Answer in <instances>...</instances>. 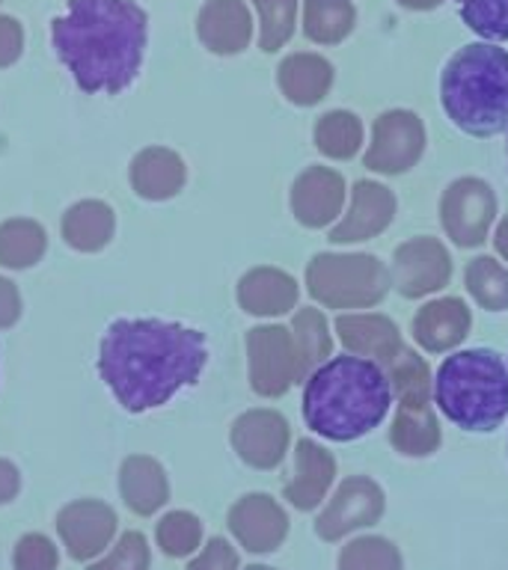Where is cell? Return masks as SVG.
I'll return each mask as SVG.
<instances>
[{
    "mask_svg": "<svg viewBox=\"0 0 508 570\" xmlns=\"http://www.w3.org/2000/svg\"><path fill=\"white\" fill-rule=\"evenodd\" d=\"M208 363L203 330L164 318H119L105 330L98 374L128 413L167 404L194 386Z\"/></svg>",
    "mask_w": 508,
    "mask_h": 570,
    "instance_id": "cell-1",
    "label": "cell"
},
{
    "mask_svg": "<svg viewBox=\"0 0 508 570\" xmlns=\"http://www.w3.org/2000/svg\"><path fill=\"white\" fill-rule=\"evenodd\" d=\"M146 39L149 16L134 0H66V16L51 21L53 51L89 96L131 87Z\"/></svg>",
    "mask_w": 508,
    "mask_h": 570,
    "instance_id": "cell-2",
    "label": "cell"
},
{
    "mask_svg": "<svg viewBox=\"0 0 508 570\" xmlns=\"http://www.w3.org/2000/svg\"><path fill=\"white\" fill-rule=\"evenodd\" d=\"M395 392L387 368L369 356L342 354L312 368L303 383V419L319 436L348 443L381 425Z\"/></svg>",
    "mask_w": 508,
    "mask_h": 570,
    "instance_id": "cell-3",
    "label": "cell"
},
{
    "mask_svg": "<svg viewBox=\"0 0 508 570\" xmlns=\"http://www.w3.org/2000/svg\"><path fill=\"white\" fill-rule=\"evenodd\" d=\"M440 101L463 134L508 131V51L490 42L463 45L443 66Z\"/></svg>",
    "mask_w": 508,
    "mask_h": 570,
    "instance_id": "cell-4",
    "label": "cell"
},
{
    "mask_svg": "<svg viewBox=\"0 0 508 570\" xmlns=\"http://www.w3.org/2000/svg\"><path fill=\"white\" fill-rule=\"evenodd\" d=\"M431 399L440 413L463 431H497L508 416L506 360L490 347L455 351L437 368Z\"/></svg>",
    "mask_w": 508,
    "mask_h": 570,
    "instance_id": "cell-5",
    "label": "cell"
},
{
    "mask_svg": "<svg viewBox=\"0 0 508 570\" xmlns=\"http://www.w3.org/2000/svg\"><path fill=\"white\" fill-rule=\"evenodd\" d=\"M310 294L333 309L372 306L392 285L390 271L374 256H315L306 267Z\"/></svg>",
    "mask_w": 508,
    "mask_h": 570,
    "instance_id": "cell-6",
    "label": "cell"
},
{
    "mask_svg": "<svg viewBox=\"0 0 508 570\" xmlns=\"http://www.w3.org/2000/svg\"><path fill=\"white\" fill-rule=\"evenodd\" d=\"M250 356V383L258 395L276 399L283 395L294 381H301V365L294 351L292 330L285 327H256L247 333Z\"/></svg>",
    "mask_w": 508,
    "mask_h": 570,
    "instance_id": "cell-7",
    "label": "cell"
},
{
    "mask_svg": "<svg viewBox=\"0 0 508 570\" xmlns=\"http://www.w3.org/2000/svg\"><path fill=\"white\" fill-rule=\"evenodd\" d=\"M440 214H443L449 238L458 247H479L488 238L490 223L497 217V196L490 185L479 178H458L446 187Z\"/></svg>",
    "mask_w": 508,
    "mask_h": 570,
    "instance_id": "cell-8",
    "label": "cell"
},
{
    "mask_svg": "<svg viewBox=\"0 0 508 570\" xmlns=\"http://www.w3.org/2000/svg\"><path fill=\"white\" fill-rule=\"evenodd\" d=\"M426 149V128L410 110H387L374 119L372 146L365 151V167L374 173H404Z\"/></svg>",
    "mask_w": 508,
    "mask_h": 570,
    "instance_id": "cell-9",
    "label": "cell"
},
{
    "mask_svg": "<svg viewBox=\"0 0 508 570\" xmlns=\"http://www.w3.org/2000/svg\"><path fill=\"white\" fill-rule=\"evenodd\" d=\"M119 517L101 499H78L60 508L57 534L75 561H92L110 547Z\"/></svg>",
    "mask_w": 508,
    "mask_h": 570,
    "instance_id": "cell-10",
    "label": "cell"
},
{
    "mask_svg": "<svg viewBox=\"0 0 508 570\" xmlns=\"http://www.w3.org/2000/svg\"><path fill=\"white\" fill-rule=\"evenodd\" d=\"M452 276V258L434 238H413L401 244L392 258L390 279L404 297H422L443 288Z\"/></svg>",
    "mask_w": 508,
    "mask_h": 570,
    "instance_id": "cell-11",
    "label": "cell"
},
{
    "mask_svg": "<svg viewBox=\"0 0 508 570\" xmlns=\"http://www.w3.org/2000/svg\"><path fill=\"white\" fill-rule=\"evenodd\" d=\"M232 449L256 470H274L289 449V422L274 410H247L232 425Z\"/></svg>",
    "mask_w": 508,
    "mask_h": 570,
    "instance_id": "cell-12",
    "label": "cell"
},
{
    "mask_svg": "<svg viewBox=\"0 0 508 570\" xmlns=\"http://www.w3.org/2000/svg\"><path fill=\"white\" fill-rule=\"evenodd\" d=\"M383 514L381 488L369 479H348L330 499L328 511L319 517L315 532L324 541H336L342 534L354 532L360 525H372Z\"/></svg>",
    "mask_w": 508,
    "mask_h": 570,
    "instance_id": "cell-13",
    "label": "cell"
},
{
    "mask_svg": "<svg viewBox=\"0 0 508 570\" xmlns=\"http://www.w3.org/2000/svg\"><path fill=\"white\" fill-rule=\"evenodd\" d=\"M229 529L241 547H247L250 552H271L283 543L289 532V517L271 497L250 493L232 505Z\"/></svg>",
    "mask_w": 508,
    "mask_h": 570,
    "instance_id": "cell-14",
    "label": "cell"
},
{
    "mask_svg": "<svg viewBox=\"0 0 508 570\" xmlns=\"http://www.w3.org/2000/svg\"><path fill=\"white\" fill-rule=\"evenodd\" d=\"M196 36L212 53H241L253 39V16L244 0H208L196 18Z\"/></svg>",
    "mask_w": 508,
    "mask_h": 570,
    "instance_id": "cell-15",
    "label": "cell"
},
{
    "mask_svg": "<svg viewBox=\"0 0 508 570\" xmlns=\"http://www.w3.org/2000/svg\"><path fill=\"white\" fill-rule=\"evenodd\" d=\"M345 203V181L328 167H310L292 187L294 217L303 226H328Z\"/></svg>",
    "mask_w": 508,
    "mask_h": 570,
    "instance_id": "cell-16",
    "label": "cell"
},
{
    "mask_svg": "<svg viewBox=\"0 0 508 570\" xmlns=\"http://www.w3.org/2000/svg\"><path fill=\"white\" fill-rule=\"evenodd\" d=\"M128 181H131V190L140 199L164 203V199H173L185 187L187 167L173 149L149 146V149L137 151L131 158Z\"/></svg>",
    "mask_w": 508,
    "mask_h": 570,
    "instance_id": "cell-17",
    "label": "cell"
},
{
    "mask_svg": "<svg viewBox=\"0 0 508 570\" xmlns=\"http://www.w3.org/2000/svg\"><path fill=\"white\" fill-rule=\"evenodd\" d=\"M395 212V196L378 181H356L351 212L342 217L336 229L330 232L333 244H351V240H365L383 232L392 223Z\"/></svg>",
    "mask_w": 508,
    "mask_h": 570,
    "instance_id": "cell-18",
    "label": "cell"
},
{
    "mask_svg": "<svg viewBox=\"0 0 508 570\" xmlns=\"http://www.w3.org/2000/svg\"><path fill=\"white\" fill-rule=\"evenodd\" d=\"M119 493L134 514L152 517L167 505L169 481L167 472L149 454H128L119 466Z\"/></svg>",
    "mask_w": 508,
    "mask_h": 570,
    "instance_id": "cell-19",
    "label": "cell"
},
{
    "mask_svg": "<svg viewBox=\"0 0 508 570\" xmlns=\"http://www.w3.org/2000/svg\"><path fill=\"white\" fill-rule=\"evenodd\" d=\"M470 324L472 315L467 309V303L458 301V297H440V301L426 303L417 312L413 338L431 354H440V351H449V347L458 345L470 333Z\"/></svg>",
    "mask_w": 508,
    "mask_h": 570,
    "instance_id": "cell-20",
    "label": "cell"
},
{
    "mask_svg": "<svg viewBox=\"0 0 508 570\" xmlns=\"http://www.w3.org/2000/svg\"><path fill=\"white\" fill-rule=\"evenodd\" d=\"M339 338L342 345L356 356H369L374 363H381L383 368L395 360L401 347L399 330L390 318L383 315H342L336 321Z\"/></svg>",
    "mask_w": 508,
    "mask_h": 570,
    "instance_id": "cell-21",
    "label": "cell"
},
{
    "mask_svg": "<svg viewBox=\"0 0 508 570\" xmlns=\"http://www.w3.org/2000/svg\"><path fill=\"white\" fill-rule=\"evenodd\" d=\"M238 303L250 315H283L297 303V283L276 267H253L241 276Z\"/></svg>",
    "mask_w": 508,
    "mask_h": 570,
    "instance_id": "cell-22",
    "label": "cell"
},
{
    "mask_svg": "<svg viewBox=\"0 0 508 570\" xmlns=\"http://www.w3.org/2000/svg\"><path fill=\"white\" fill-rule=\"evenodd\" d=\"M333 481V458L312 440H301L294 452V479L285 484V499L301 511H310L324 499Z\"/></svg>",
    "mask_w": 508,
    "mask_h": 570,
    "instance_id": "cell-23",
    "label": "cell"
},
{
    "mask_svg": "<svg viewBox=\"0 0 508 570\" xmlns=\"http://www.w3.org/2000/svg\"><path fill=\"white\" fill-rule=\"evenodd\" d=\"M62 240L78 253H98L110 244L116 232L114 208L101 199H80L62 214Z\"/></svg>",
    "mask_w": 508,
    "mask_h": 570,
    "instance_id": "cell-24",
    "label": "cell"
},
{
    "mask_svg": "<svg viewBox=\"0 0 508 570\" xmlns=\"http://www.w3.org/2000/svg\"><path fill=\"white\" fill-rule=\"evenodd\" d=\"M276 80H280V89L292 105H319L333 83V66L319 53H292L280 62Z\"/></svg>",
    "mask_w": 508,
    "mask_h": 570,
    "instance_id": "cell-25",
    "label": "cell"
},
{
    "mask_svg": "<svg viewBox=\"0 0 508 570\" xmlns=\"http://www.w3.org/2000/svg\"><path fill=\"white\" fill-rule=\"evenodd\" d=\"M392 445L401 454H431L440 445V425H437L431 404H399L392 422Z\"/></svg>",
    "mask_w": 508,
    "mask_h": 570,
    "instance_id": "cell-26",
    "label": "cell"
},
{
    "mask_svg": "<svg viewBox=\"0 0 508 570\" xmlns=\"http://www.w3.org/2000/svg\"><path fill=\"white\" fill-rule=\"evenodd\" d=\"M48 249V235L36 220L12 217L0 223V265L9 271H27L33 267Z\"/></svg>",
    "mask_w": 508,
    "mask_h": 570,
    "instance_id": "cell-27",
    "label": "cell"
},
{
    "mask_svg": "<svg viewBox=\"0 0 508 570\" xmlns=\"http://www.w3.org/2000/svg\"><path fill=\"white\" fill-rule=\"evenodd\" d=\"M354 7L348 0H303V33L319 45L342 42L354 30Z\"/></svg>",
    "mask_w": 508,
    "mask_h": 570,
    "instance_id": "cell-28",
    "label": "cell"
},
{
    "mask_svg": "<svg viewBox=\"0 0 508 570\" xmlns=\"http://www.w3.org/2000/svg\"><path fill=\"white\" fill-rule=\"evenodd\" d=\"M387 374H390L392 392H395L399 404H428L431 390H434V377L428 374L422 356L401 347L395 360L387 365Z\"/></svg>",
    "mask_w": 508,
    "mask_h": 570,
    "instance_id": "cell-29",
    "label": "cell"
},
{
    "mask_svg": "<svg viewBox=\"0 0 508 570\" xmlns=\"http://www.w3.org/2000/svg\"><path fill=\"white\" fill-rule=\"evenodd\" d=\"M360 142H363V125L348 110H330L315 125V146L328 158H354Z\"/></svg>",
    "mask_w": 508,
    "mask_h": 570,
    "instance_id": "cell-30",
    "label": "cell"
},
{
    "mask_svg": "<svg viewBox=\"0 0 508 570\" xmlns=\"http://www.w3.org/2000/svg\"><path fill=\"white\" fill-rule=\"evenodd\" d=\"M294 351H297V365H301V377H310L312 368H319L324 363V356H330V333L328 321L319 309H301L294 315Z\"/></svg>",
    "mask_w": 508,
    "mask_h": 570,
    "instance_id": "cell-31",
    "label": "cell"
},
{
    "mask_svg": "<svg viewBox=\"0 0 508 570\" xmlns=\"http://www.w3.org/2000/svg\"><path fill=\"white\" fill-rule=\"evenodd\" d=\"M467 288L490 312L508 309V271L497 258L479 256L467 267Z\"/></svg>",
    "mask_w": 508,
    "mask_h": 570,
    "instance_id": "cell-32",
    "label": "cell"
},
{
    "mask_svg": "<svg viewBox=\"0 0 508 570\" xmlns=\"http://www.w3.org/2000/svg\"><path fill=\"white\" fill-rule=\"evenodd\" d=\"M258 12V48L280 51L294 33L297 0H253Z\"/></svg>",
    "mask_w": 508,
    "mask_h": 570,
    "instance_id": "cell-33",
    "label": "cell"
},
{
    "mask_svg": "<svg viewBox=\"0 0 508 570\" xmlns=\"http://www.w3.org/2000/svg\"><path fill=\"white\" fill-rule=\"evenodd\" d=\"M155 538H158V547L167 552L169 559H185V556L199 550L203 523H199V517L187 514V511H169L155 525Z\"/></svg>",
    "mask_w": 508,
    "mask_h": 570,
    "instance_id": "cell-34",
    "label": "cell"
},
{
    "mask_svg": "<svg viewBox=\"0 0 508 570\" xmlns=\"http://www.w3.org/2000/svg\"><path fill=\"white\" fill-rule=\"evenodd\" d=\"M458 12L485 42L508 39V0H458Z\"/></svg>",
    "mask_w": 508,
    "mask_h": 570,
    "instance_id": "cell-35",
    "label": "cell"
},
{
    "mask_svg": "<svg viewBox=\"0 0 508 570\" xmlns=\"http://www.w3.org/2000/svg\"><path fill=\"white\" fill-rule=\"evenodd\" d=\"M339 570H401V556L383 538H360L342 550Z\"/></svg>",
    "mask_w": 508,
    "mask_h": 570,
    "instance_id": "cell-36",
    "label": "cell"
},
{
    "mask_svg": "<svg viewBox=\"0 0 508 570\" xmlns=\"http://www.w3.org/2000/svg\"><path fill=\"white\" fill-rule=\"evenodd\" d=\"M152 552L143 532H125L105 559L92 561L87 570H149Z\"/></svg>",
    "mask_w": 508,
    "mask_h": 570,
    "instance_id": "cell-37",
    "label": "cell"
},
{
    "mask_svg": "<svg viewBox=\"0 0 508 570\" xmlns=\"http://www.w3.org/2000/svg\"><path fill=\"white\" fill-rule=\"evenodd\" d=\"M57 564H60L57 547L45 534H25L12 550V568L16 570H57Z\"/></svg>",
    "mask_w": 508,
    "mask_h": 570,
    "instance_id": "cell-38",
    "label": "cell"
},
{
    "mask_svg": "<svg viewBox=\"0 0 508 570\" xmlns=\"http://www.w3.org/2000/svg\"><path fill=\"white\" fill-rule=\"evenodd\" d=\"M187 570H238V552L232 550L229 541L212 538L205 550L187 564Z\"/></svg>",
    "mask_w": 508,
    "mask_h": 570,
    "instance_id": "cell-39",
    "label": "cell"
},
{
    "mask_svg": "<svg viewBox=\"0 0 508 570\" xmlns=\"http://www.w3.org/2000/svg\"><path fill=\"white\" fill-rule=\"evenodd\" d=\"M25 53V27L12 16H0V69H9Z\"/></svg>",
    "mask_w": 508,
    "mask_h": 570,
    "instance_id": "cell-40",
    "label": "cell"
},
{
    "mask_svg": "<svg viewBox=\"0 0 508 570\" xmlns=\"http://www.w3.org/2000/svg\"><path fill=\"white\" fill-rule=\"evenodd\" d=\"M21 318V294L18 285L7 276H0V330H9Z\"/></svg>",
    "mask_w": 508,
    "mask_h": 570,
    "instance_id": "cell-41",
    "label": "cell"
},
{
    "mask_svg": "<svg viewBox=\"0 0 508 570\" xmlns=\"http://www.w3.org/2000/svg\"><path fill=\"white\" fill-rule=\"evenodd\" d=\"M21 490V472L16 470V463H9L0 458V505H7L18 497Z\"/></svg>",
    "mask_w": 508,
    "mask_h": 570,
    "instance_id": "cell-42",
    "label": "cell"
},
{
    "mask_svg": "<svg viewBox=\"0 0 508 570\" xmlns=\"http://www.w3.org/2000/svg\"><path fill=\"white\" fill-rule=\"evenodd\" d=\"M494 244H497L499 256L508 258V217H506V220H502V223H499L497 238H494Z\"/></svg>",
    "mask_w": 508,
    "mask_h": 570,
    "instance_id": "cell-43",
    "label": "cell"
},
{
    "mask_svg": "<svg viewBox=\"0 0 508 570\" xmlns=\"http://www.w3.org/2000/svg\"><path fill=\"white\" fill-rule=\"evenodd\" d=\"M399 3L408 9H434V7H440L443 0H399Z\"/></svg>",
    "mask_w": 508,
    "mask_h": 570,
    "instance_id": "cell-44",
    "label": "cell"
},
{
    "mask_svg": "<svg viewBox=\"0 0 508 570\" xmlns=\"http://www.w3.org/2000/svg\"><path fill=\"white\" fill-rule=\"evenodd\" d=\"M247 570H274V568H265V564H253V568H247Z\"/></svg>",
    "mask_w": 508,
    "mask_h": 570,
    "instance_id": "cell-45",
    "label": "cell"
},
{
    "mask_svg": "<svg viewBox=\"0 0 508 570\" xmlns=\"http://www.w3.org/2000/svg\"><path fill=\"white\" fill-rule=\"evenodd\" d=\"M506 155H508V142H506Z\"/></svg>",
    "mask_w": 508,
    "mask_h": 570,
    "instance_id": "cell-46",
    "label": "cell"
}]
</instances>
